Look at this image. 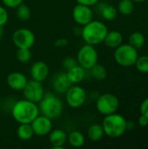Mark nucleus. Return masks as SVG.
<instances>
[{
	"mask_svg": "<svg viewBox=\"0 0 148 149\" xmlns=\"http://www.w3.org/2000/svg\"><path fill=\"white\" fill-rule=\"evenodd\" d=\"M10 113L13 119L19 124H31L32 120L40 113L38 104L26 99L16 101L11 107Z\"/></svg>",
	"mask_w": 148,
	"mask_h": 149,
	"instance_id": "1",
	"label": "nucleus"
},
{
	"mask_svg": "<svg viewBox=\"0 0 148 149\" xmlns=\"http://www.w3.org/2000/svg\"><path fill=\"white\" fill-rule=\"evenodd\" d=\"M108 28L103 22L99 20H92L85 25L82 26L81 37L85 44L97 45L103 43L107 32Z\"/></svg>",
	"mask_w": 148,
	"mask_h": 149,
	"instance_id": "2",
	"label": "nucleus"
},
{
	"mask_svg": "<svg viewBox=\"0 0 148 149\" xmlns=\"http://www.w3.org/2000/svg\"><path fill=\"white\" fill-rule=\"evenodd\" d=\"M40 114L51 120H55L61 116L64 111V103L57 93H44V97L38 102Z\"/></svg>",
	"mask_w": 148,
	"mask_h": 149,
	"instance_id": "3",
	"label": "nucleus"
},
{
	"mask_svg": "<svg viewBox=\"0 0 148 149\" xmlns=\"http://www.w3.org/2000/svg\"><path fill=\"white\" fill-rule=\"evenodd\" d=\"M105 135L110 138H120L126 131V120L119 113L106 115L102 121Z\"/></svg>",
	"mask_w": 148,
	"mask_h": 149,
	"instance_id": "4",
	"label": "nucleus"
},
{
	"mask_svg": "<svg viewBox=\"0 0 148 149\" xmlns=\"http://www.w3.org/2000/svg\"><path fill=\"white\" fill-rule=\"evenodd\" d=\"M113 57L118 65L123 67H130L134 65L139 57V53L138 50L130 44H121L115 48Z\"/></svg>",
	"mask_w": 148,
	"mask_h": 149,
	"instance_id": "5",
	"label": "nucleus"
},
{
	"mask_svg": "<svg viewBox=\"0 0 148 149\" xmlns=\"http://www.w3.org/2000/svg\"><path fill=\"white\" fill-rule=\"evenodd\" d=\"M76 58L79 65L85 70H90L99 62V53L94 45L85 44L79 50Z\"/></svg>",
	"mask_w": 148,
	"mask_h": 149,
	"instance_id": "6",
	"label": "nucleus"
},
{
	"mask_svg": "<svg viewBox=\"0 0 148 149\" xmlns=\"http://www.w3.org/2000/svg\"><path fill=\"white\" fill-rule=\"evenodd\" d=\"M120 107L119 99L113 93H103L96 100V108L99 113L106 116L117 112Z\"/></svg>",
	"mask_w": 148,
	"mask_h": 149,
	"instance_id": "7",
	"label": "nucleus"
},
{
	"mask_svg": "<svg viewBox=\"0 0 148 149\" xmlns=\"http://www.w3.org/2000/svg\"><path fill=\"white\" fill-rule=\"evenodd\" d=\"M11 39L17 49H31L35 45L36 36L34 32L28 28H19L12 33Z\"/></svg>",
	"mask_w": 148,
	"mask_h": 149,
	"instance_id": "8",
	"label": "nucleus"
},
{
	"mask_svg": "<svg viewBox=\"0 0 148 149\" xmlns=\"http://www.w3.org/2000/svg\"><path fill=\"white\" fill-rule=\"evenodd\" d=\"M65 95L67 105L73 109L81 107L85 103L87 98L86 91L85 88L79 86V84L72 85Z\"/></svg>",
	"mask_w": 148,
	"mask_h": 149,
	"instance_id": "9",
	"label": "nucleus"
},
{
	"mask_svg": "<svg viewBox=\"0 0 148 149\" xmlns=\"http://www.w3.org/2000/svg\"><path fill=\"white\" fill-rule=\"evenodd\" d=\"M22 92L24 99L37 104H38V102L42 100L45 93L42 82L36 81L34 79L28 80Z\"/></svg>",
	"mask_w": 148,
	"mask_h": 149,
	"instance_id": "10",
	"label": "nucleus"
},
{
	"mask_svg": "<svg viewBox=\"0 0 148 149\" xmlns=\"http://www.w3.org/2000/svg\"><path fill=\"white\" fill-rule=\"evenodd\" d=\"M72 15L74 22L79 26H84L93 19V11L91 6L81 3H77L73 7Z\"/></svg>",
	"mask_w": 148,
	"mask_h": 149,
	"instance_id": "11",
	"label": "nucleus"
},
{
	"mask_svg": "<svg viewBox=\"0 0 148 149\" xmlns=\"http://www.w3.org/2000/svg\"><path fill=\"white\" fill-rule=\"evenodd\" d=\"M31 125L34 132V135L38 137L48 135L53 128L52 120L40 113L32 120Z\"/></svg>",
	"mask_w": 148,
	"mask_h": 149,
	"instance_id": "12",
	"label": "nucleus"
},
{
	"mask_svg": "<svg viewBox=\"0 0 148 149\" xmlns=\"http://www.w3.org/2000/svg\"><path fill=\"white\" fill-rule=\"evenodd\" d=\"M28 78L21 72H11L6 78V83L8 86L16 92L23 91L28 82Z\"/></svg>",
	"mask_w": 148,
	"mask_h": 149,
	"instance_id": "13",
	"label": "nucleus"
},
{
	"mask_svg": "<svg viewBox=\"0 0 148 149\" xmlns=\"http://www.w3.org/2000/svg\"><path fill=\"white\" fill-rule=\"evenodd\" d=\"M31 79L36 81L44 82L49 76L50 68L49 65L44 61H37L32 64L30 70Z\"/></svg>",
	"mask_w": 148,
	"mask_h": 149,
	"instance_id": "14",
	"label": "nucleus"
},
{
	"mask_svg": "<svg viewBox=\"0 0 148 149\" xmlns=\"http://www.w3.org/2000/svg\"><path fill=\"white\" fill-rule=\"evenodd\" d=\"M52 88L57 94H65L72 86L65 72H58L52 78Z\"/></svg>",
	"mask_w": 148,
	"mask_h": 149,
	"instance_id": "15",
	"label": "nucleus"
},
{
	"mask_svg": "<svg viewBox=\"0 0 148 149\" xmlns=\"http://www.w3.org/2000/svg\"><path fill=\"white\" fill-rule=\"evenodd\" d=\"M48 136L49 142L54 149L63 148L67 142V134L61 128L52 129Z\"/></svg>",
	"mask_w": 148,
	"mask_h": 149,
	"instance_id": "16",
	"label": "nucleus"
},
{
	"mask_svg": "<svg viewBox=\"0 0 148 149\" xmlns=\"http://www.w3.org/2000/svg\"><path fill=\"white\" fill-rule=\"evenodd\" d=\"M65 73L69 81L72 83V85H77V84L81 83L85 79V69L83 68L81 65H77L74 67L67 70Z\"/></svg>",
	"mask_w": 148,
	"mask_h": 149,
	"instance_id": "17",
	"label": "nucleus"
},
{
	"mask_svg": "<svg viewBox=\"0 0 148 149\" xmlns=\"http://www.w3.org/2000/svg\"><path fill=\"white\" fill-rule=\"evenodd\" d=\"M103 43L107 47L115 49L123 43V35L118 31H108Z\"/></svg>",
	"mask_w": 148,
	"mask_h": 149,
	"instance_id": "18",
	"label": "nucleus"
},
{
	"mask_svg": "<svg viewBox=\"0 0 148 149\" xmlns=\"http://www.w3.org/2000/svg\"><path fill=\"white\" fill-rule=\"evenodd\" d=\"M67 142L71 147L79 148L85 145V137L80 131H72L67 134Z\"/></svg>",
	"mask_w": 148,
	"mask_h": 149,
	"instance_id": "19",
	"label": "nucleus"
},
{
	"mask_svg": "<svg viewBox=\"0 0 148 149\" xmlns=\"http://www.w3.org/2000/svg\"><path fill=\"white\" fill-rule=\"evenodd\" d=\"M17 136L20 141H28L34 136V132L32 130L31 125L29 123L19 124L17 129Z\"/></svg>",
	"mask_w": 148,
	"mask_h": 149,
	"instance_id": "20",
	"label": "nucleus"
},
{
	"mask_svg": "<svg viewBox=\"0 0 148 149\" xmlns=\"http://www.w3.org/2000/svg\"><path fill=\"white\" fill-rule=\"evenodd\" d=\"M87 136L90 141L98 142L105 136V132L101 124H92L87 130Z\"/></svg>",
	"mask_w": 148,
	"mask_h": 149,
	"instance_id": "21",
	"label": "nucleus"
},
{
	"mask_svg": "<svg viewBox=\"0 0 148 149\" xmlns=\"http://www.w3.org/2000/svg\"><path fill=\"white\" fill-rule=\"evenodd\" d=\"M90 70H91V74L93 77V79H95L98 81H103L107 77L106 68L103 65L99 64V62L96 65H94Z\"/></svg>",
	"mask_w": 148,
	"mask_h": 149,
	"instance_id": "22",
	"label": "nucleus"
},
{
	"mask_svg": "<svg viewBox=\"0 0 148 149\" xmlns=\"http://www.w3.org/2000/svg\"><path fill=\"white\" fill-rule=\"evenodd\" d=\"M100 14L102 17L106 21H113L117 17L118 10L110 4H104L100 9Z\"/></svg>",
	"mask_w": 148,
	"mask_h": 149,
	"instance_id": "23",
	"label": "nucleus"
},
{
	"mask_svg": "<svg viewBox=\"0 0 148 149\" xmlns=\"http://www.w3.org/2000/svg\"><path fill=\"white\" fill-rule=\"evenodd\" d=\"M145 41L146 38L144 34L140 31H134L129 37V44L137 50L143 47V45H145Z\"/></svg>",
	"mask_w": 148,
	"mask_h": 149,
	"instance_id": "24",
	"label": "nucleus"
},
{
	"mask_svg": "<svg viewBox=\"0 0 148 149\" xmlns=\"http://www.w3.org/2000/svg\"><path fill=\"white\" fill-rule=\"evenodd\" d=\"M16 15H17V17L20 20V21H27L30 19L31 16V9L30 7L22 3L20 5H18L17 8H16Z\"/></svg>",
	"mask_w": 148,
	"mask_h": 149,
	"instance_id": "25",
	"label": "nucleus"
},
{
	"mask_svg": "<svg viewBox=\"0 0 148 149\" xmlns=\"http://www.w3.org/2000/svg\"><path fill=\"white\" fill-rule=\"evenodd\" d=\"M117 10L122 15H130L134 10V2L133 0H120L118 4Z\"/></svg>",
	"mask_w": 148,
	"mask_h": 149,
	"instance_id": "26",
	"label": "nucleus"
},
{
	"mask_svg": "<svg viewBox=\"0 0 148 149\" xmlns=\"http://www.w3.org/2000/svg\"><path fill=\"white\" fill-rule=\"evenodd\" d=\"M16 58L20 63L23 64L28 63L32 58V53L31 52V49L18 48L16 52Z\"/></svg>",
	"mask_w": 148,
	"mask_h": 149,
	"instance_id": "27",
	"label": "nucleus"
},
{
	"mask_svg": "<svg viewBox=\"0 0 148 149\" xmlns=\"http://www.w3.org/2000/svg\"><path fill=\"white\" fill-rule=\"evenodd\" d=\"M134 65L140 72L148 73V55L139 56Z\"/></svg>",
	"mask_w": 148,
	"mask_h": 149,
	"instance_id": "28",
	"label": "nucleus"
},
{
	"mask_svg": "<svg viewBox=\"0 0 148 149\" xmlns=\"http://www.w3.org/2000/svg\"><path fill=\"white\" fill-rule=\"evenodd\" d=\"M62 65H63V67L65 69L69 70L72 67H74L75 65H79L78 64V61H77V58H73V57H66L63 59L62 61Z\"/></svg>",
	"mask_w": 148,
	"mask_h": 149,
	"instance_id": "29",
	"label": "nucleus"
},
{
	"mask_svg": "<svg viewBox=\"0 0 148 149\" xmlns=\"http://www.w3.org/2000/svg\"><path fill=\"white\" fill-rule=\"evenodd\" d=\"M9 20V13L6 7L0 5V27H3Z\"/></svg>",
	"mask_w": 148,
	"mask_h": 149,
	"instance_id": "30",
	"label": "nucleus"
},
{
	"mask_svg": "<svg viewBox=\"0 0 148 149\" xmlns=\"http://www.w3.org/2000/svg\"><path fill=\"white\" fill-rule=\"evenodd\" d=\"M4 7L10 9H16L18 5L24 3V0H2Z\"/></svg>",
	"mask_w": 148,
	"mask_h": 149,
	"instance_id": "31",
	"label": "nucleus"
},
{
	"mask_svg": "<svg viewBox=\"0 0 148 149\" xmlns=\"http://www.w3.org/2000/svg\"><path fill=\"white\" fill-rule=\"evenodd\" d=\"M69 45V40L66 38H58L55 42H54V45L55 47H58V48H63Z\"/></svg>",
	"mask_w": 148,
	"mask_h": 149,
	"instance_id": "32",
	"label": "nucleus"
},
{
	"mask_svg": "<svg viewBox=\"0 0 148 149\" xmlns=\"http://www.w3.org/2000/svg\"><path fill=\"white\" fill-rule=\"evenodd\" d=\"M140 114L145 115L148 118V98L145 99L140 107Z\"/></svg>",
	"mask_w": 148,
	"mask_h": 149,
	"instance_id": "33",
	"label": "nucleus"
},
{
	"mask_svg": "<svg viewBox=\"0 0 148 149\" xmlns=\"http://www.w3.org/2000/svg\"><path fill=\"white\" fill-rule=\"evenodd\" d=\"M76 2L78 3H81V4H85L87 6H93L95 4H97L99 0H76Z\"/></svg>",
	"mask_w": 148,
	"mask_h": 149,
	"instance_id": "34",
	"label": "nucleus"
},
{
	"mask_svg": "<svg viewBox=\"0 0 148 149\" xmlns=\"http://www.w3.org/2000/svg\"><path fill=\"white\" fill-rule=\"evenodd\" d=\"M138 123H139V125H140V127H147V126H148V118L147 116L141 114V115L139 117Z\"/></svg>",
	"mask_w": 148,
	"mask_h": 149,
	"instance_id": "35",
	"label": "nucleus"
},
{
	"mask_svg": "<svg viewBox=\"0 0 148 149\" xmlns=\"http://www.w3.org/2000/svg\"><path fill=\"white\" fill-rule=\"evenodd\" d=\"M135 127V123L133 120H126V131L133 130Z\"/></svg>",
	"mask_w": 148,
	"mask_h": 149,
	"instance_id": "36",
	"label": "nucleus"
},
{
	"mask_svg": "<svg viewBox=\"0 0 148 149\" xmlns=\"http://www.w3.org/2000/svg\"><path fill=\"white\" fill-rule=\"evenodd\" d=\"M134 3H142V2H145L147 0H133Z\"/></svg>",
	"mask_w": 148,
	"mask_h": 149,
	"instance_id": "37",
	"label": "nucleus"
},
{
	"mask_svg": "<svg viewBox=\"0 0 148 149\" xmlns=\"http://www.w3.org/2000/svg\"><path fill=\"white\" fill-rule=\"evenodd\" d=\"M3 27H0V39H1V38H2V36H3Z\"/></svg>",
	"mask_w": 148,
	"mask_h": 149,
	"instance_id": "38",
	"label": "nucleus"
},
{
	"mask_svg": "<svg viewBox=\"0 0 148 149\" xmlns=\"http://www.w3.org/2000/svg\"><path fill=\"white\" fill-rule=\"evenodd\" d=\"M1 103H2V98H1V94H0V107H1Z\"/></svg>",
	"mask_w": 148,
	"mask_h": 149,
	"instance_id": "39",
	"label": "nucleus"
}]
</instances>
